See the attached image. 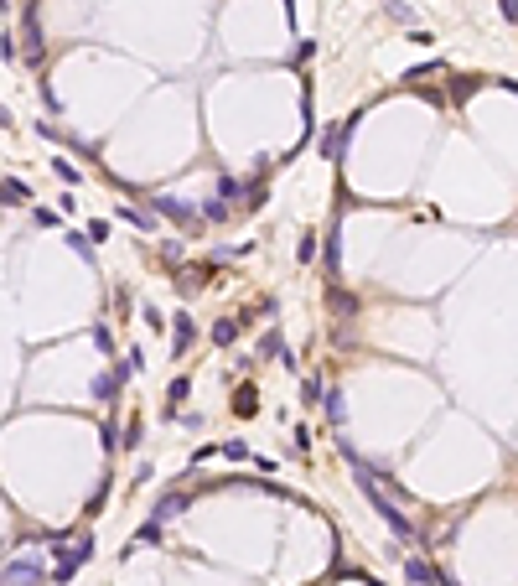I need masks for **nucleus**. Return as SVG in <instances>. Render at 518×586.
I'll list each match as a JSON object with an SVG mask.
<instances>
[{
    "instance_id": "nucleus-5",
    "label": "nucleus",
    "mask_w": 518,
    "mask_h": 586,
    "mask_svg": "<svg viewBox=\"0 0 518 586\" xmlns=\"http://www.w3.org/2000/svg\"><path fill=\"white\" fill-rule=\"evenodd\" d=\"M26 58H42V32H36V11L32 6H26Z\"/></svg>"
},
{
    "instance_id": "nucleus-8",
    "label": "nucleus",
    "mask_w": 518,
    "mask_h": 586,
    "mask_svg": "<svg viewBox=\"0 0 518 586\" xmlns=\"http://www.w3.org/2000/svg\"><path fill=\"white\" fill-rule=\"evenodd\" d=\"M171 332H177V353H187V342L197 338V327H192V317H187V312H182L177 322H171Z\"/></svg>"
},
{
    "instance_id": "nucleus-2",
    "label": "nucleus",
    "mask_w": 518,
    "mask_h": 586,
    "mask_svg": "<svg viewBox=\"0 0 518 586\" xmlns=\"http://www.w3.org/2000/svg\"><path fill=\"white\" fill-rule=\"evenodd\" d=\"M36 581H42V561H36V555L6 566V586H36Z\"/></svg>"
},
{
    "instance_id": "nucleus-3",
    "label": "nucleus",
    "mask_w": 518,
    "mask_h": 586,
    "mask_svg": "<svg viewBox=\"0 0 518 586\" xmlns=\"http://www.w3.org/2000/svg\"><path fill=\"white\" fill-rule=\"evenodd\" d=\"M130 368H135V364H130V358H125V364H114V368H109V374H104V379H94V394L104 399V405H109V399L119 394V384L130 379Z\"/></svg>"
},
{
    "instance_id": "nucleus-15",
    "label": "nucleus",
    "mask_w": 518,
    "mask_h": 586,
    "mask_svg": "<svg viewBox=\"0 0 518 586\" xmlns=\"http://www.w3.org/2000/svg\"><path fill=\"white\" fill-rule=\"evenodd\" d=\"M52 171H57V177H62V182H78V177H83V171H78L73 161H62V156H57V166H52Z\"/></svg>"
},
{
    "instance_id": "nucleus-21",
    "label": "nucleus",
    "mask_w": 518,
    "mask_h": 586,
    "mask_svg": "<svg viewBox=\"0 0 518 586\" xmlns=\"http://www.w3.org/2000/svg\"><path fill=\"white\" fill-rule=\"evenodd\" d=\"M301 394H306L311 405H316V399H322V379H306V384H301Z\"/></svg>"
},
{
    "instance_id": "nucleus-13",
    "label": "nucleus",
    "mask_w": 518,
    "mask_h": 586,
    "mask_svg": "<svg viewBox=\"0 0 518 586\" xmlns=\"http://www.w3.org/2000/svg\"><path fill=\"white\" fill-rule=\"evenodd\" d=\"M94 348L99 353H114V332L109 327H94Z\"/></svg>"
},
{
    "instance_id": "nucleus-1",
    "label": "nucleus",
    "mask_w": 518,
    "mask_h": 586,
    "mask_svg": "<svg viewBox=\"0 0 518 586\" xmlns=\"http://www.w3.org/2000/svg\"><path fill=\"white\" fill-rule=\"evenodd\" d=\"M52 550H57V561H52V576H57V581H68L73 571L83 566L88 555H94V540H73L68 550H62V545H52Z\"/></svg>"
},
{
    "instance_id": "nucleus-20",
    "label": "nucleus",
    "mask_w": 518,
    "mask_h": 586,
    "mask_svg": "<svg viewBox=\"0 0 518 586\" xmlns=\"http://www.w3.org/2000/svg\"><path fill=\"white\" fill-rule=\"evenodd\" d=\"M6 203H26V187H21V182H6Z\"/></svg>"
},
{
    "instance_id": "nucleus-19",
    "label": "nucleus",
    "mask_w": 518,
    "mask_h": 586,
    "mask_svg": "<svg viewBox=\"0 0 518 586\" xmlns=\"http://www.w3.org/2000/svg\"><path fill=\"white\" fill-rule=\"evenodd\" d=\"M327 415H332V420H337V425H342V394H337V389H332V394H327Z\"/></svg>"
},
{
    "instance_id": "nucleus-18",
    "label": "nucleus",
    "mask_w": 518,
    "mask_h": 586,
    "mask_svg": "<svg viewBox=\"0 0 518 586\" xmlns=\"http://www.w3.org/2000/svg\"><path fill=\"white\" fill-rule=\"evenodd\" d=\"M68 244H73V249H78V255H83L88 265H94V255H88V234H68Z\"/></svg>"
},
{
    "instance_id": "nucleus-10",
    "label": "nucleus",
    "mask_w": 518,
    "mask_h": 586,
    "mask_svg": "<svg viewBox=\"0 0 518 586\" xmlns=\"http://www.w3.org/2000/svg\"><path fill=\"white\" fill-rule=\"evenodd\" d=\"M264 358H280V364H290V353H285V342H280V338H275V332H270V338H264Z\"/></svg>"
},
{
    "instance_id": "nucleus-4",
    "label": "nucleus",
    "mask_w": 518,
    "mask_h": 586,
    "mask_svg": "<svg viewBox=\"0 0 518 586\" xmlns=\"http://www.w3.org/2000/svg\"><path fill=\"white\" fill-rule=\"evenodd\" d=\"M151 208H161V213H166V218H171V223H177V229H187V234L197 229V218H192V208H182V203H177V197H151Z\"/></svg>"
},
{
    "instance_id": "nucleus-11",
    "label": "nucleus",
    "mask_w": 518,
    "mask_h": 586,
    "mask_svg": "<svg viewBox=\"0 0 518 586\" xmlns=\"http://www.w3.org/2000/svg\"><path fill=\"white\" fill-rule=\"evenodd\" d=\"M233 410H238V415H254V389H238L233 394Z\"/></svg>"
},
{
    "instance_id": "nucleus-16",
    "label": "nucleus",
    "mask_w": 518,
    "mask_h": 586,
    "mask_svg": "<svg viewBox=\"0 0 518 586\" xmlns=\"http://www.w3.org/2000/svg\"><path fill=\"white\" fill-rule=\"evenodd\" d=\"M223 457H229V462H244L249 446H244V441H223Z\"/></svg>"
},
{
    "instance_id": "nucleus-9",
    "label": "nucleus",
    "mask_w": 518,
    "mask_h": 586,
    "mask_svg": "<svg viewBox=\"0 0 518 586\" xmlns=\"http://www.w3.org/2000/svg\"><path fill=\"white\" fill-rule=\"evenodd\" d=\"M119 213H125V223H130V229H145V234L156 229V218H151V213H140V208H119Z\"/></svg>"
},
{
    "instance_id": "nucleus-17",
    "label": "nucleus",
    "mask_w": 518,
    "mask_h": 586,
    "mask_svg": "<svg viewBox=\"0 0 518 586\" xmlns=\"http://www.w3.org/2000/svg\"><path fill=\"white\" fill-rule=\"evenodd\" d=\"M301 265H311L316 260V234H306V239H301V255H296Z\"/></svg>"
},
{
    "instance_id": "nucleus-7",
    "label": "nucleus",
    "mask_w": 518,
    "mask_h": 586,
    "mask_svg": "<svg viewBox=\"0 0 518 586\" xmlns=\"http://www.w3.org/2000/svg\"><path fill=\"white\" fill-rule=\"evenodd\" d=\"M322 260H327V275L337 281V270H342V244H337V229L327 234V255H322Z\"/></svg>"
},
{
    "instance_id": "nucleus-6",
    "label": "nucleus",
    "mask_w": 518,
    "mask_h": 586,
    "mask_svg": "<svg viewBox=\"0 0 518 586\" xmlns=\"http://www.w3.org/2000/svg\"><path fill=\"white\" fill-rule=\"evenodd\" d=\"M182 509H187V498H182V493H166V498L156 503V524H166V519H177Z\"/></svg>"
},
{
    "instance_id": "nucleus-12",
    "label": "nucleus",
    "mask_w": 518,
    "mask_h": 586,
    "mask_svg": "<svg viewBox=\"0 0 518 586\" xmlns=\"http://www.w3.org/2000/svg\"><path fill=\"white\" fill-rule=\"evenodd\" d=\"M212 338H218V342H223V348H229V342L238 338V322H218V327H212Z\"/></svg>"
},
{
    "instance_id": "nucleus-14",
    "label": "nucleus",
    "mask_w": 518,
    "mask_h": 586,
    "mask_svg": "<svg viewBox=\"0 0 518 586\" xmlns=\"http://www.w3.org/2000/svg\"><path fill=\"white\" fill-rule=\"evenodd\" d=\"M389 16H394V21H404V26H409V21H415V11H409V6H404V0H389Z\"/></svg>"
}]
</instances>
